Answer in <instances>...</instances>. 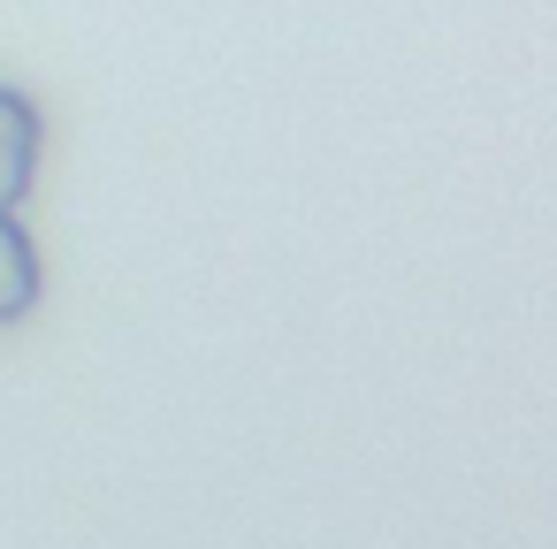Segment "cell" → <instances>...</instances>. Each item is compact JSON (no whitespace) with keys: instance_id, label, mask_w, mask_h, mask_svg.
Segmentation results:
<instances>
[{"instance_id":"6da1fadb","label":"cell","mask_w":557,"mask_h":549,"mask_svg":"<svg viewBox=\"0 0 557 549\" xmlns=\"http://www.w3.org/2000/svg\"><path fill=\"white\" fill-rule=\"evenodd\" d=\"M24 153H32V138H24V108H16V100H0V260H24L16 222H9L16 184H24Z\"/></svg>"}]
</instances>
